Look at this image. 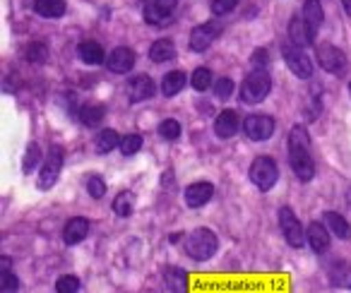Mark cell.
I'll return each instance as SVG.
<instances>
[{
  "mask_svg": "<svg viewBox=\"0 0 351 293\" xmlns=\"http://www.w3.org/2000/svg\"><path fill=\"white\" fill-rule=\"evenodd\" d=\"M346 197H349V202H351V190H349V192H346Z\"/></svg>",
  "mask_w": 351,
  "mask_h": 293,
  "instance_id": "b9f144b4",
  "label": "cell"
},
{
  "mask_svg": "<svg viewBox=\"0 0 351 293\" xmlns=\"http://www.w3.org/2000/svg\"><path fill=\"white\" fill-rule=\"evenodd\" d=\"M236 5H239V0H212V15L224 17V15H229Z\"/></svg>",
  "mask_w": 351,
  "mask_h": 293,
  "instance_id": "d590c367",
  "label": "cell"
},
{
  "mask_svg": "<svg viewBox=\"0 0 351 293\" xmlns=\"http://www.w3.org/2000/svg\"><path fill=\"white\" fill-rule=\"evenodd\" d=\"M60 168H63V152L53 146V149L49 152V157H46L44 168H41V173H39V188L41 190H49V188L58 181Z\"/></svg>",
  "mask_w": 351,
  "mask_h": 293,
  "instance_id": "9c48e42d",
  "label": "cell"
},
{
  "mask_svg": "<svg viewBox=\"0 0 351 293\" xmlns=\"http://www.w3.org/2000/svg\"><path fill=\"white\" fill-rule=\"evenodd\" d=\"M308 243H311V248L315 250L317 255L327 253L330 250V233H327V229L322 224H311L308 226Z\"/></svg>",
  "mask_w": 351,
  "mask_h": 293,
  "instance_id": "e0dca14e",
  "label": "cell"
},
{
  "mask_svg": "<svg viewBox=\"0 0 351 293\" xmlns=\"http://www.w3.org/2000/svg\"><path fill=\"white\" fill-rule=\"evenodd\" d=\"M210 84H212V73L207 68H197L195 73H193V87H195L197 92L210 89Z\"/></svg>",
  "mask_w": 351,
  "mask_h": 293,
  "instance_id": "d6a6232c",
  "label": "cell"
},
{
  "mask_svg": "<svg viewBox=\"0 0 351 293\" xmlns=\"http://www.w3.org/2000/svg\"><path fill=\"white\" fill-rule=\"evenodd\" d=\"M166 283L173 293H188V277L183 269L178 267H169L166 269Z\"/></svg>",
  "mask_w": 351,
  "mask_h": 293,
  "instance_id": "4316f807",
  "label": "cell"
},
{
  "mask_svg": "<svg viewBox=\"0 0 351 293\" xmlns=\"http://www.w3.org/2000/svg\"><path fill=\"white\" fill-rule=\"evenodd\" d=\"M215 195V188L212 183H193L191 188H186V202L188 207H202L212 200Z\"/></svg>",
  "mask_w": 351,
  "mask_h": 293,
  "instance_id": "4fadbf2b",
  "label": "cell"
},
{
  "mask_svg": "<svg viewBox=\"0 0 351 293\" xmlns=\"http://www.w3.org/2000/svg\"><path fill=\"white\" fill-rule=\"evenodd\" d=\"M303 20H306L308 29H311L313 36H315L317 29H320V25H322V5H320V0H306V3H303Z\"/></svg>",
  "mask_w": 351,
  "mask_h": 293,
  "instance_id": "d6986e66",
  "label": "cell"
},
{
  "mask_svg": "<svg viewBox=\"0 0 351 293\" xmlns=\"http://www.w3.org/2000/svg\"><path fill=\"white\" fill-rule=\"evenodd\" d=\"M34 10H36V15L49 17V20H56V17L65 15L68 5H65V0H36Z\"/></svg>",
  "mask_w": 351,
  "mask_h": 293,
  "instance_id": "ffe728a7",
  "label": "cell"
},
{
  "mask_svg": "<svg viewBox=\"0 0 351 293\" xmlns=\"http://www.w3.org/2000/svg\"><path fill=\"white\" fill-rule=\"evenodd\" d=\"M215 132L219 137H234L239 132V113L236 111H221L215 120Z\"/></svg>",
  "mask_w": 351,
  "mask_h": 293,
  "instance_id": "2e32d148",
  "label": "cell"
},
{
  "mask_svg": "<svg viewBox=\"0 0 351 293\" xmlns=\"http://www.w3.org/2000/svg\"><path fill=\"white\" fill-rule=\"evenodd\" d=\"M325 221H327V226H330L332 233H335L337 238H341V240H349L351 238V226L346 224V219L341 214H337V212H327Z\"/></svg>",
  "mask_w": 351,
  "mask_h": 293,
  "instance_id": "cb8c5ba5",
  "label": "cell"
},
{
  "mask_svg": "<svg viewBox=\"0 0 351 293\" xmlns=\"http://www.w3.org/2000/svg\"><path fill=\"white\" fill-rule=\"evenodd\" d=\"M132 209H135V195H132L130 190H123L116 195V200H113V212H116L118 216H130Z\"/></svg>",
  "mask_w": 351,
  "mask_h": 293,
  "instance_id": "83f0119b",
  "label": "cell"
},
{
  "mask_svg": "<svg viewBox=\"0 0 351 293\" xmlns=\"http://www.w3.org/2000/svg\"><path fill=\"white\" fill-rule=\"evenodd\" d=\"M159 135L164 137V140H178L181 137V123L178 120H173V118H166L164 123L159 125Z\"/></svg>",
  "mask_w": 351,
  "mask_h": 293,
  "instance_id": "f546056e",
  "label": "cell"
},
{
  "mask_svg": "<svg viewBox=\"0 0 351 293\" xmlns=\"http://www.w3.org/2000/svg\"><path fill=\"white\" fill-rule=\"evenodd\" d=\"M77 53L87 65H99L104 60V49L97 41H84V44H80Z\"/></svg>",
  "mask_w": 351,
  "mask_h": 293,
  "instance_id": "484cf974",
  "label": "cell"
},
{
  "mask_svg": "<svg viewBox=\"0 0 351 293\" xmlns=\"http://www.w3.org/2000/svg\"><path fill=\"white\" fill-rule=\"evenodd\" d=\"M27 60L29 63H34V65H41V63H46V58H49V49H46L44 44H29L27 46Z\"/></svg>",
  "mask_w": 351,
  "mask_h": 293,
  "instance_id": "4dcf8cb0",
  "label": "cell"
},
{
  "mask_svg": "<svg viewBox=\"0 0 351 293\" xmlns=\"http://www.w3.org/2000/svg\"><path fill=\"white\" fill-rule=\"evenodd\" d=\"M89 233V221L82 219V216H77V219H70L68 224H65V231H63V238L68 245H77L80 240H84Z\"/></svg>",
  "mask_w": 351,
  "mask_h": 293,
  "instance_id": "9a60e30c",
  "label": "cell"
},
{
  "mask_svg": "<svg viewBox=\"0 0 351 293\" xmlns=\"http://www.w3.org/2000/svg\"><path fill=\"white\" fill-rule=\"evenodd\" d=\"M56 291L58 293H77L80 291V279L73 277V274H65V277H60L58 283H56Z\"/></svg>",
  "mask_w": 351,
  "mask_h": 293,
  "instance_id": "836d02e7",
  "label": "cell"
},
{
  "mask_svg": "<svg viewBox=\"0 0 351 293\" xmlns=\"http://www.w3.org/2000/svg\"><path fill=\"white\" fill-rule=\"evenodd\" d=\"M315 58H317V65H320L322 70H327V73H332V75H344L346 68H349V63H346V55L332 44H320V46H317Z\"/></svg>",
  "mask_w": 351,
  "mask_h": 293,
  "instance_id": "5b68a950",
  "label": "cell"
},
{
  "mask_svg": "<svg viewBox=\"0 0 351 293\" xmlns=\"http://www.w3.org/2000/svg\"><path fill=\"white\" fill-rule=\"evenodd\" d=\"M215 94L219 99H229L231 94H234V82H231L229 77H221L219 82L215 84Z\"/></svg>",
  "mask_w": 351,
  "mask_h": 293,
  "instance_id": "f35d334b",
  "label": "cell"
},
{
  "mask_svg": "<svg viewBox=\"0 0 351 293\" xmlns=\"http://www.w3.org/2000/svg\"><path fill=\"white\" fill-rule=\"evenodd\" d=\"M128 94H130V101H145L154 94V82L147 75H137L135 79L128 82Z\"/></svg>",
  "mask_w": 351,
  "mask_h": 293,
  "instance_id": "5bb4252c",
  "label": "cell"
},
{
  "mask_svg": "<svg viewBox=\"0 0 351 293\" xmlns=\"http://www.w3.org/2000/svg\"><path fill=\"white\" fill-rule=\"evenodd\" d=\"M330 281L335 283L337 288H351V264L346 262H335L330 267Z\"/></svg>",
  "mask_w": 351,
  "mask_h": 293,
  "instance_id": "44dd1931",
  "label": "cell"
},
{
  "mask_svg": "<svg viewBox=\"0 0 351 293\" xmlns=\"http://www.w3.org/2000/svg\"><path fill=\"white\" fill-rule=\"evenodd\" d=\"M121 140H123V137L118 135L116 130H104L101 135L97 137V152H99V154L113 152L116 146H121Z\"/></svg>",
  "mask_w": 351,
  "mask_h": 293,
  "instance_id": "f1b7e54d",
  "label": "cell"
},
{
  "mask_svg": "<svg viewBox=\"0 0 351 293\" xmlns=\"http://www.w3.org/2000/svg\"><path fill=\"white\" fill-rule=\"evenodd\" d=\"M217 243L219 240H217V235L210 229H197L186 238V250L193 259H200L202 262V259H210L215 255Z\"/></svg>",
  "mask_w": 351,
  "mask_h": 293,
  "instance_id": "3957f363",
  "label": "cell"
},
{
  "mask_svg": "<svg viewBox=\"0 0 351 293\" xmlns=\"http://www.w3.org/2000/svg\"><path fill=\"white\" fill-rule=\"evenodd\" d=\"M176 5H178V0H152L145 8V22H149L154 27L164 25V22L171 20Z\"/></svg>",
  "mask_w": 351,
  "mask_h": 293,
  "instance_id": "30bf717a",
  "label": "cell"
},
{
  "mask_svg": "<svg viewBox=\"0 0 351 293\" xmlns=\"http://www.w3.org/2000/svg\"><path fill=\"white\" fill-rule=\"evenodd\" d=\"M87 190H89V195H92L94 200H99V197L106 195V186H104V181H101L99 176H92V178H89Z\"/></svg>",
  "mask_w": 351,
  "mask_h": 293,
  "instance_id": "74e56055",
  "label": "cell"
},
{
  "mask_svg": "<svg viewBox=\"0 0 351 293\" xmlns=\"http://www.w3.org/2000/svg\"><path fill=\"white\" fill-rule=\"evenodd\" d=\"M279 226H282V233H284V238H287L289 245H293V248H303V243H306V233H303L296 214H293L289 207H282V209H279Z\"/></svg>",
  "mask_w": 351,
  "mask_h": 293,
  "instance_id": "52a82bcc",
  "label": "cell"
},
{
  "mask_svg": "<svg viewBox=\"0 0 351 293\" xmlns=\"http://www.w3.org/2000/svg\"><path fill=\"white\" fill-rule=\"evenodd\" d=\"M341 5H344V12L351 17V0H341Z\"/></svg>",
  "mask_w": 351,
  "mask_h": 293,
  "instance_id": "60d3db41",
  "label": "cell"
},
{
  "mask_svg": "<svg viewBox=\"0 0 351 293\" xmlns=\"http://www.w3.org/2000/svg\"><path fill=\"white\" fill-rule=\"evenodd\" d=\"M183 87H186V75H183L181 70H173V73H169L161 79V92H164V97H176Z\"/></svg>",
  "mask_w": 351,
  "mask_h": 293,
  "instance_id": "603a6c76",
  "label": "cell"
},
{
  "mask_svg": "<svg viewBox=\"0 0 351 293\" xmlns=\"http://www.w3.org/2000/svg\"><path fill=\"white\" fill-rule=\"evenodd\" d=\"M140 146H142L140 135H125L121 140V152L125 154V157H132L135 152H140Z\"/></svg>",
  "mask_w": 351,
  "mask_h": 293,
  "instance_id": "e575fe53",
  "label": "cell"
},
{
  "mask_svg": "<svg viewBox=\"0 0 351 293\" xmlns=\"http://www.w3.org/2000/svg\"><path fill=\"white\" fill-rule=\"evenodd\" d=\"M173 55H176V46H173V41H169V39L154 41L149 49V58L154 60V63H166V60H171Z\"/></svg>",
  "mask_w": 351,
  "mask_h": 293,
  "instance_id": "7402d4cb",
  "label": "cell"
},
{
  "mask_svg": "<svg viewBox=\"0 0 351 293\" xmlns=\"http://www.w3.org/2000/svg\"><path fill=\"white\" fill-rule=\"evenodd\" d=\"M289 36H291V41L296 46H308L315 41V36H313V31L308 29L303 17H293V20L289 22Z\"/></svg>",
  "mask_w": 351,
  "mask_h": 293,
  "instance_id": "ac0fdd59",
  "label": "cell"
},
{
  "mask_svg": "<svg viewBox=\"0 0 351 293\" xmlns=\"http://www.w3.org/2000/svg\"><path fill=\"white\" fill-rule=\"evenodd\" d=\"M41 159V152H39V146L36 144H29V149H27V157H25V171L32 173L36 168V164H39Z\"/></svg>",
  "mask_w": 351,
  "mask_h": 293,
  "instance_id": "8d00e7d4",
  "label": "cell"
},
{
  "mask_svg": "<svg viewBox=\"0 0 351 293\" xmlns=\"http://www.w3.org/2000/svg\"><path fill=\"white\" fill-rule=\"evenodd\" d=\"M104 116H106V108L99 106V103H87V106L80 108V120L87 127H97L104 120Z\"/></svg>",
  "mask_w": 351,
  "mask_h": 293,
  "instance_id": "d4e9b609",
  "label": "cell"
},
{
  "mask_svg": "<svg viewBox=\"0 0 351 293\" xmlns=\"http://www.w3.org/2000/svg\"><path fill=\"white\" fill-rule=\"evenodd\" d=\"M219 34H221V27L217 25V22H207V25L195 27V29H193V34H191V51L202 53V51L210 49L212 41H215Z\"/></svg>",
  "mask_w": 351,
  "mask_h": 293,
  "instance_id": "8fae6325",
  "label": "cell"
},
{
  "mask_svg": "<svg viewBox=\"0 0 351 293\" xmlns=\"http://www.w3.org/2000/svg\"><path fill=\"white\" fill-rule=\"evenodd\" d=\"M269 89H272L269 75L265 73V70H255V73H250L248 77L243 79V84H241V99H243V103H260V101H265Z\"/></svg>",
  "mask_w": 351,
  "mask_h": 293,
  "instance_id": "7a4b0ae2",
  "label": "cell"
},
{
  "mask_svg": "<svg viewBox=\"0 0 351 293\" xmlns=\"http://www.w3.org/2000/svg\"><path fill=\"white\" fill-rule=\"evenodd\" d=\"M106 65H108V70H111V73H118V75L130 73L132 65H135V53H132L130 49H116L106 58Z\"/></svg>",
  "mask_w": 351,
  "mask_h": 293,
  "instance_id": "7c38bea8",
  "label": "cell"
},
{
  "mask_svg": "<svg viewBox=\"0 0 351 293\" xmlns=\"http://www.w3.org/2000/svg\"><path fill=\"white\" fill-rule=\"evenodd\" d=\"M284 60H287L289 70H291L296 77L308 79L313 75V60L301 46H296V44L284 46Z\"/></svg>",
  "mask_w": 351,
  "mask_h": 293,
  "instance_id": "8992f818",
  "label": "cell"
},
{
  "mask_svg": "<svg viewBox=\"0 0 351 293\" xmlns=\"http://www.w3.org/2000/svg\"><path fill=\"white\" fill-rule=\"evenodd\" d=\"M243 130H245V135L255 142L269 140V137L274 135V118L263 116V113H255V116H250L248 120L243 123Z\"/></svg>",
  "mask_w": 351,
  "mask_h": 293,
  "instance_id": "ba28073f",
  "label": "cell"
},
{
  "mask_svg": "<svg viewBox=\"0 0 351 293\" xmlns=\"http://www.w3.org/2000/svg\"><path fill=\"white\" fill-rule=\"evenodd\" d=\"M17 288H20L17 277L10 269H3V274H0V293H17Z\"/></svg>",
  "mask_w": 351,
  "mask_h": 293,
  "instance_id": "1f68e13d",
  "label": "cell"
},
{
  "mask_svg": "<svg viewBox=\"0 0 351 293\" xmlns=\"http://www.w3.org/2000/svg\"><path fill=\"white\" fill-rule=\"evenodd\" d=\"M277 178H279V168H277V164H274V159L258 157L253 162V166H250V181H253V186L260 188V190L274 188Z\"/></svg>",
  "mask_w": 351,
  "mask_h": 293,
  "instance_id": "277c9868",
  "label": "cell"
},
{
  "mask_svg": "<svg viewBox=\"0 0 351 293\" xmlns=\"http://www.w3.org/2000/svg\"><path fill=\"white\" fill-rule=\"evenodd\" d=\"M269 63V53L265 49H258L253 55H250V65H253L255 70H265Z\"/></svg>",
  "mask_w": 351,
  "mask_h": 293,
  "instance_id": "ab89813d",
  "label": "cell"
},
{
  "mask_svg": "<svg viewBox=\"0 0 351 293\" xmlns=\"http://www.w3.org/2000/svg\"><path fill=\"white\" fill-rule=\"evenodd\" d=\"M308 132L301 125H296L289 135V162L301 181H311L315 176V164H313L311 149H308Z\"/></svg>",
  "mask_w": 351,
  "mask_h": 293,
  "instance_id": "6da1fadb",
  "label": "cell"
}]
</instances>
